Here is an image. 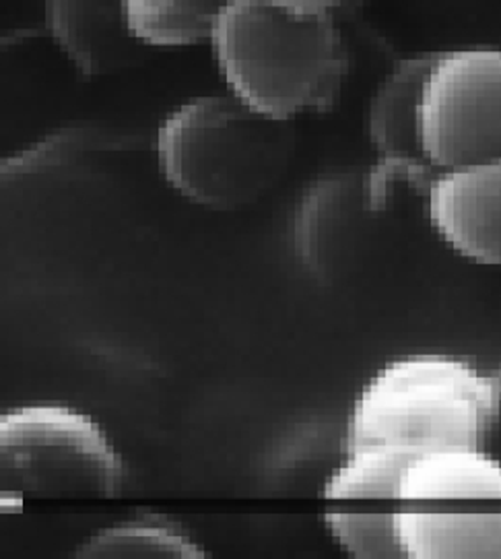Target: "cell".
I'll return each mask as SVG.
<instances>
[{
	"label": "cell",
	"instance_id": "52a82bcc",
	"mask_svg": "<svg viewBox=\"0 0 501 559\" xmlns=\"http://www.w3.org/2000/svg\"><path fill=\"white\" fill-rule=\"evenodd\" d=\"M433 57L436 50H426L396 60L371 95L368 136L378 162L363 176V188L368 205L375 211H389L401 187L426 194L438 174L427 164L417 132V102Z\"/></svg>",
	"mask_w": 501,
	"mask_h": 559
},
{
	"label": "cell",
	"instance_id": "5bb4252c",
	"mask_svg": "<svg viewBox=\"0 0 501 559\" xmlns=\"http://www.w3.org/2000/svg\"><path fill=\"white\" fill-rule=\"evenodd\" d=\"M297 15H326L341 20L343 15L359 9L366 0H262Z\"/></svg>",
	"mask_w": 501,
	"mask_h": 559
},
{
	"label": "cell",
	"instance_id": "8992f818",
	"mask_svg": "<svg viewBox=\"0 0 501 559\" xmlns=\"http://www.w3.org/2000/svg\"><path fill=\"white\" fill-rule=\"evenodd\" d=\"M417 132L427 164L438 171L500 159V48L436 50L419 92Z\"/></svg>",
	"mask_w": 501,
	"mask_h": 559
},
{
	"label": "cell",
	"instance_id": "4fadbf2b",
	"mask_svg": "<svg viewBox=\"0 0 501 559\" xmlns=\"http://www.w3.org/2000/svg\"><path fill=\"white\" fill-rule=\"evenodd\" d=\"M231 0H124L130 36L143 48H188L208 41Z\"/></svg>",
	"mask_w": 501,
	"mask_h": 559
},
{
	"label": "cell",
	"instance_id": "3957f363",
	"mask_svg": "<svg viewBox=\"0 0 501 559\" xmlns=\"http://www.w3.org/2000/svg\"><path fill=\"white\" fill-rule=\"evenodd\" d=\"M155 151L167 185L190 203L238 211L283 180L296 132L236 95H203L167 114Z\"/></svg>",
	"mask_w": 501,
	"mask_h": 559
},
{
	"label": "cell",
	"instance_id": "7a4b0ae2",
	"mask_svg": "<svg viewBox=\"0 0 501 559\" xmlns=\"http://www.w3.org/2000/svg\"><path fill=\"white\" fill-rule=\"evenodd\" d=\"M500 413V380L444 355L398 359L359 394L347 454L390 452L408 461L481 450Z\"/></svg>",
	"mask_w": 501,
	"mask_h": 559
},
{
	"label": "cell",
	"instance_id": "6da1fadb",
	"mask_svg": "<svg viewBox=\"0 0 501 559\" xmlns=\"http://www.w3.org/2000/svg\"><path fill=\"white\" fill-rule=\"evenodd\" d=\"M208 44L231 95L283 122L331 112L351 69L338 20L297 15L262 0L227 2Z\"/></svg>",
	"mask_w": 501,
	"mask_h": 559
},
{
	"label": "cell",
	"instance_id": "30bf717a",
	"mask_svg": "<svg viewBox=\"0 0 501 559\" xmlns=\"http://www.w3.org/2000/svg\"><path fill=\"white\" fill-rule=\"evenodd\" d=\"M46 32L81 75H111L139 64L145 50L130 36L124 0H44Z\"/></svg>",
	"mask_w": 501,
	"mask_h": 559
},
{
	"label": "cell",
	"instance_id": "9c48e42d",
	"mask_svg": "<svg viewBox=\"0 0 501 559\" xmlns=\"http://www.w3.org/2000/svg\"><path fill=\"white\" fill-rule=\"evenodd\" d=\"M426 199L429 222L444 242L470 261L500 264V159L438 171Z\"/></svg>",
	"mask_w": 501,
	"mask_h": 559
},
{
	"label": "cell",
	"instance_id": "7c38bea8",
	"mask_svg": "<svg viewBox=\"0 0 501 559\" xmlns=\"http://www.w3.org/2000/svg\"><path fill=\"white\" fill-rule=\"evenodd\" d=\"M74 558L81 559H203L206 551L180 522L164 514H139L83 540Z\"/></svg>",
	"mask_w": 501,
	"mask_h": 559
},
{
	"label": "cell",
	"instance_id": "5b68a950",
	"mask_svg": "<svg viewBox=\"0 0 501 559\" xmlns=\"http://www.w3.org/2000/svg\"><path fill=\"white\" fill-rule=\"evenodd\" d=\"M124 463L87 413L25 405L0 413V489L50 498H118Z\"/></svg>",
	"mask_w": 501,
	"mask_h": 559
},
{
	"label": "cell",
	"instance_id": "277c9868",
	"mask_svg": "<svg viewBox=\"0 0 501 559\" xmlns=\"http://www.w3.org/2000/svg\"><path fill=\"white\" fill-rule=\"evenodd\" d=\"M501 468L481 450L433 452L401 477L396 533L407 559H500Z\"/></svg>",
	"mask_w": 501,
	"mask_h": 559
},
{
	"label": "cell",
	"instance_id": "ba28073f",
	"mask_svg": "<svg viewBox=\"0 0 501 559\" xmlns=\"http://www.w3.org/2000/svg\"><path fill=\"white\" fill-rule=\"evenodd\" d=\"M408 463L405 456L390 452L353 454L326 485L324 521L353 558H403L396 516L401 477Z\"/></svg>",
	"mask_w": 501,
	"mask_h": 559
},
{
	"label": "cell",
	"instance_id": "8fae6325",
	"mask_svg": "<svg viewBox=\"0 0 501 559\" xmlns=\"http://www.w3.org/2000/svg\"><path fill=\"white\" fill-rule=\"evenodd\" d=\"M382 211L366 201L363 176L331 174L308 188L294 215V238L306 264L329 266L345 261L368 238Z\"/></svg>",
	"mask_w": 501,
	"mask_h": 559
}]
</instances>
